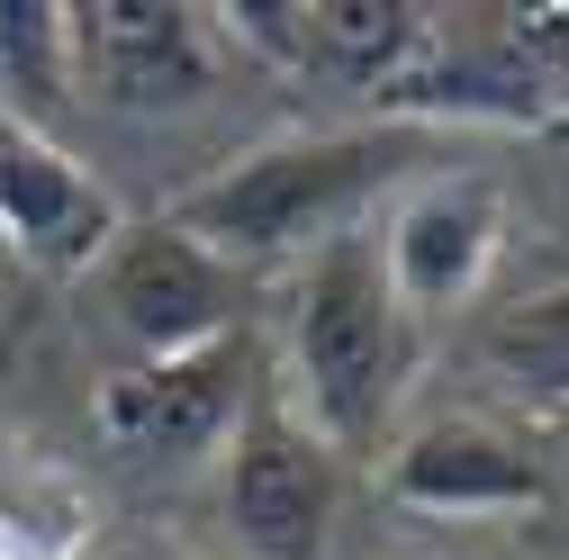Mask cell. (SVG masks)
I'll list each match as a JSON object with an SVG mask.
<instances>
[{
	"mask_svg": "<svg viewBox=\"0 0 569 560\" xmlns=\"http://www.w3.org/2000/svg\"><path fill=\"white\" fill-rule=\"evenodd\" d=\"M118 199L91 163H73L46 127H19L0 109V244L46 280H82L118 244Z\"/></svg>",
	"mask_w": 569,
	"mask_h": 560,
	"instance_id": "9c48e42d",
	"label": "cell"
},
{
	"mask_svg": "<svg viewBox=\"0 0 569 560\" xmlns=\"http://www.w3.org/2000/svg\"><path fill=\"white\" fill-rule=\"evenodd\" d=\"M479 371L525 416H569V280H542L479 326Z\"/></svg>",
	"mask_w": 569,
	"mask_h": 560,
	"instance_id": "30bf717a",
	"label": "cell"
},
{
	"mask_svg": "<svg viewBox=\"0 0 569 560\" xmlns=\"http://www.w3.org/2000/svg\"><path fill=\"white\" fill-rule=\"evenodd\" d=\"M82 560H172V551H154V542H100V551H82Z\"/></svg>",
	"mask_w": 569,
	"mask_h": 560,
	"instance_id": "4fadbf2b",
	"label": "cell"
},
{
	"mask_svg": "<svg viewBox=\"0 0 569 560\" xmlns=\"http://www.w3.org/2000/svg\"><path fill=\"white\" fill-rule=\"evenodd\" d=\"M0 109L46 136L73 109V28L54 0H0Z\"/></svg>",
	"mask_w": 569,
	"mask_h": 560,
	"instance_id": "7c38bea8",
	"label": "cell"
},
{
	"mask_svg": "<svg viewBox=\"0 0 569 560\" xmlns=\"http://www.w3.org/2000/svg\"><path fill=\"white\" fill-rule=\"evenodd\" d=\"M551 136H569V118H560V127H551Z\"/></svg>",
	"mask_w": 569,
	"mask_h": 560,
	"instance_id": "5bb4252c",
	"label": "cell"
},
{
	"mask_svg": "<svg viewBox=\"0 0 569 560\" xmlns=\"http://www.w3.org/2000/svg\"><path fill=\"white\" fill-rule=\"evenodd\" d=\"M425 28H435V10H416V0H317L308 10V63L389 100L407 82V63L425 54Z\"/></svg>",
	"mask_w": 569,
	"mask_h": 560,
	"instance_id": "8fae6325",
	"label": "cell"
},
{
	"mask_svg": "<svg viewBox=\"0 0 569 560\" xmlns=\"http://www.w3.org/2000/svg\"><path fill=\"white\" fill-rule=\"evenodd\" d=\"M407 154H416V127L271 136V146L236 154L227 172H208L199 190H181L163 218L253 280L262 262H308L343 236H362L371 208L407 190Z\"/></svg>",
	"mask_w": 569,
	"mask_h": 560,
	"instance_id": "6da1fadb",
	"label": "cell"
},
{
	"mask_svg": "<svg viewBox=\"0 0 569 560\" xmlns=\"http://www.w3.org/2000/svg\"><path fill=\"white\" fill-rule=\"evenodd\" d=\"M0 560H10V551H0Z\"/></svg>",
	"mask_w": 569,
	"mask_h": 560,
	"instance_id": "9a60e30c",
	"label": "cell"
},
{
	"mask_svg": "<svg viewBox=\"0 0 569 560\" xmlns=\"http://www.w3.org/2000/svg\"><path fill=\"white\" fill-rule=\"evenodd\" d=\"M335 507H343V461L326 452V434L308 416L262 389L236 426L227 452V524L253 560H326L335 542Z\"/></svg>",
	"mask_w": 569,
	"mask_h": 560,
	"instance_id": "52a82bcc",
	"label": "cell"
},
{
	"mask_svg": "<svg viewBox=\"0 0 569 560\" xmlns=\"http://www.w3.org/2000/svg\"><path fill=\"white\" fill-rule=\"evenodd\" d=\"M380 271H389V299L398 317H452L488 290L497 253H507V190L488 172H416L389 218L371 227Z\"/></svg>",
	"mask_w": 569,
	"mask_h": 560,
	"instance_id": "8992f818",
	"label": "cell"
},
{
	"mask_svg": "<svg viewBox=\"0 0 569 560\" xmlns=\"http://www.w3.org/2000/svg\"><path fill=\"white\" fill-rule=\"evenodd\" d=\"M253 398H262V343H253V326H236L218 343H190V353L109 371L91 398V434L118 461H199V452L236 443Z\"/></svg>",
	"mask_w": 569,
	"mask_h": 560,
	"instance_id": "3957f363",
	"label": "cell"
},
{
	"mask_svg": "<svg viewBox=\"0 0 569 560\" xmlns=\"http://www.w3.org/2000/svg\"><path fill=\"white\" fill-rule=\"evenodd\" d=\"M100 308H109V334L127 343L136 362H163V353H190V343H218L244 317L253 280L236 262H218L199 236H181L172 218H136L118 227V244L100 253Z\"/></svg>",
	"mask_w": 569,
	"mask_h": 560,
	"instance_id": "5b68a950",
	"label": "cell"
},
{
	"mask_svg": "<svg viewBox=\"0 0 569 560\" xmlns=\"http://www.w3.org/2000/svg\"><path fill=\"white\" fill-rule=\"evenodd\" d=\"M280 334H290V407L326 434V452L380 461L398 389H407V317L389 299L371 227L299 262Z\"/></svg>",
	"mask_w": 569,
	"mask_h": 560,
	"instance_id": "7a4b0ae2",
	"label": "cell"
},
{
	"mask_svg": "<svg viewBox=\"0 0 569 560\" xmlns=\"http://www.w3.org/2000/svg\"><path fill=\"white\" fill-rule=\"evenodd\" d=\"M73 100L118 118H181L218 91V28L181 0H73Z\"/></svg>",
	"mask_w": 569,
	"mask_h": 560,
	"instance_id": "277c9868",
	"label": "cell"
},
{
	"mask_svg": "<svg viewBox=\"0 0 569 560\" xmlns=\"http://www.w3.org/2000/svg\"><path fill=\"white\" fill-rule=\"evenodd\" d=\"M380 488L416 516H525L551 498V461L507 416H425L380 452Z\"/></svg>",
	"mask_w": 569,
	"mask_h": 560,
	"instance_id": "ba28073f",
	"label": "cell"
}]
</instances>
